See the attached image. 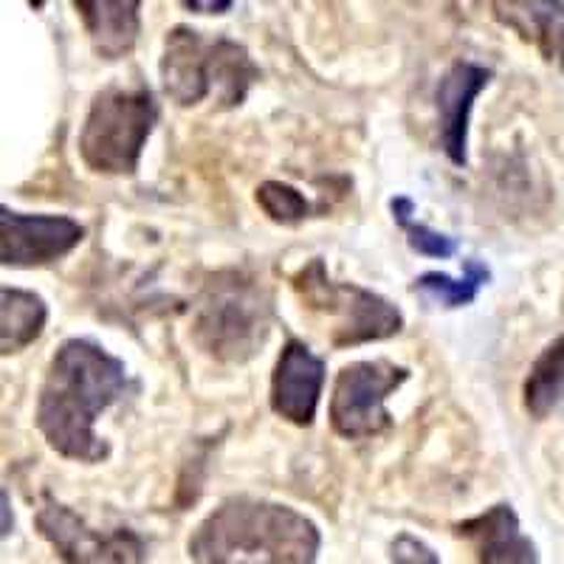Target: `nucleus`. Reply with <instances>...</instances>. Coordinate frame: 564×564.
Listing matches in <instances>:
<instances>
[{
	"label": "nucleus",
	"mask_w": 564,
	"mask_h": 564,
	"mask_svg": "<svg viewBox=\"0 0 564 564\" xmlns=\"http://www.w3.org/2000/svg\"><path fill=\"white\" fill-rule=\"evenodd\" d=\"M269 327V294L254 280L235 271L215 276L195 305L193 339L218 361H249L265 345Z\"/></svg>",
	"instance_id": "20e7f679"
},
{
	"label": "nucleus",
	"mask_w": 564,
	"mask_h": 564,
	"mask_svg": "<svg viewBox=\"0 0 564 564\" xmlns=\"http://www.w3.org/2000/svg\"><path fill=\"white\" fill-rule=\"evenodd\" d=\"M491 280V271L488 265H482L480 260H466V274L460 280L449 274H437L430 271L415 280V291L426 294L430 300L441 302L443 308H463V305H471L480 294V289Z\"/></svg>",
	"instance_id": "f3484780"
},
{
	"label": "nucleus",
	"mask_w": 564,
	"mask_h": 564,
	"mask_svg": "<svg viewBox=\"0 0 564 564\" xmlns=\"http://www.w3.org/2000/svg\"><path fill=\"white\" fill-rule=\"evenodd\" d=\"M29 3H32L34 9H40V7H45V0H29Z\"/></svg>",
	"instance_id": "4be33fe9"
},
{
	"label": "nucleus",
	"mask_w": 564,
	"mask_h": 564,
	"mask_svg": "<svg viewBox=\"0 0 564 564\" xmlns=\"http://www.w3.org/2000/svg\"><path fill=\"white\" fill-rule=\"evenodd\" d=\"M455 533L471 545L477 564H539L536 545L525 536L520 517L508 502L457 522Z\"/></svg>",
	"instance_id": "f8f14e48"
},
{
	"label": "nucleus",
	"mask_w": 564,
	"mask_h": 564,
	"mask_svg": "<svg viewBox=\"0 0 564 564\" xmlns=\"http://www.w3.org/2000/svg\"><path fill=\"white\" fill-rule=\"evenodd\" d=\"M488 9L564 74V0H488Z\"/></svg>",
	"instance_id": "ddd939ff"
},
{
	"label": "nucleus",
	"mask_w": 564,
	"mask_h": 564,
	"mask_svg": "<svg viewBox=\"0 0 564 564\" xmlns=\"http://www.w3.org/2000/svg\"><path fill=\"white\" fill-rule=\"evenodd\" d=\"M491 83V70L477 63H455L437 85V130L441 148L455 167L468 164V119L475 99Z\"/></svg>",
	"instance_id": "9b49d317"
},
{
	"label": "nucleus",
	"mask_w": 564,
	"mask_h": 564,
	"mask_svg": "<svg viewBox=\"0 0 564 564\" xmlns=\"http://www.w3.org/2000/svg\"><path fill=\"white\" fill-rule=\"evenodd\" d=\"M296 296L314 314L334 319L330 345L352 347L365 341H381L404 327L401 311L384 296L359 289L352 282H334L322 260H311L291 276Z\"/></svg>",
	"instance_id": "423d86ee"
},
{
	"label": "nucleus",
	"mask_w": 564,
	"mask_h": 564,
	"mask_svg": "<svg viewBox=\"0 0 564 564\" xmlns=\"http://www.w3.org/2000/svg\"><path fill=\"white\" fill-rule=\"evenodd\" d=\"M390 551H392V564H441L437 553L432 551L426 542L412 536V533H401V536H395Z\"/></svg>",
	"instance_id": "aec40b11"
},
{
	"label": "nucleus",
	"mask_w": 564,
	"mask_h": 564,
	"mask_svg": "<svg viewBox=\"0 0 564 564\" xmlns=\"http://www.w3.org/2000/svg\"><path fill=\"white\" fill-rule=\"evenodd\" d=\"M40 536L57 551L65 564H144L148 542L130 528L119 531H94L79 513L68 506L45 500L34 517Z\"/></svg>",
	"instance_id": "6e6552de"
},
{
	"label": "nucleus",
	"mask_w": 564,
	"mask_h": 564,
	"mask_svg": "<svg viewBox=\"0 0 564 564\" xmlns=\"http://www.w3.org/2000/svg\"><path fill=\"white\" fill-rule=\"evenodd\" d=\"M257 204H260V209L274 224L282 226L300 224V220L308 218L311 212V204L305 200V195L296 186L282 184V181H265V184H260V189H257Z\"/></svg>",
	"instance_id": "6ab92c4d"
},
{
	"label": "nucleus",
	"mask_w": 564,
	"mask_h": 564,
	"mask_svg": "<svg viewBox=\"0 0 564 564\" xmlns=\"http://www.w3.org/2000/svg\"><path fill=\"white\" fill-rule=\"evenodd\" d=\"M260 79V68L243 45L226 37H204L189 26H175L164 40L161 85L181 108L215 99L220 108H238Z\"/></svg>",
	"instance_id": "7ed1b4c3"
},
{
	"label": "nucleus",
	"mask_w": 564,
	"mask_h": 564,
	"mask_svg": "<svg viewBox=\"0 0 564 564\" xmlns=\"http://www.w3.org/2000/svg\"><path fill=\"white\" fill-rule=\"evenodd\" d=\"M45 322H48V308H45L43 296L20 289L0 291V347H3V356L26 350L32 341H37Z\"/></svg>",
	"instance_id": "2eb2a0df"
},
{
	"label": "nucleus",
	"mask_w": 564,
	"mask_h": 564,
	"mask_svg": "<svg viewBox=\"0 0 564 564\" xmlns=\"http://www.w3.org/2000/svg\"><path fill=\"white\" fill-rule=\"evenodd\" d=\"M85 229L68 215H23L0 209V260L12 269H37L70 254Z\"/></svg>",
	"instance_id": "1a4fd4ad"
},
{
	"label": "nucleus",
	"mask_w": 564,
	"mask_h": 564,
	"mask_svg": "<svg viewBox=\"0 0 564 564\" xmlns=\"http://www.w3.org/2000/svg\"><path fill=\"white\" fill-rule=\"evenodd\" d=\"M410 215H412L410 198L392 200V218H395V224L406 231V240H410V246L417 251V254L437 257V260H449V257H455V251H457L455 238H449V235H441V231L430 229L426 224H415Z\"/></svg>",
	"instance_id": "a211bd4d"
},
{
	"label": "nucleus",
	"mask_w": 564,
	"mask_h": 564,
	"mask_svg": "<svg viewBox=\"0 0 564 564\" xmlns=\"http://www.w3.org/2000/svg\"><path fill=\"white\" fill-rule=\"evenodd\" d=\"M325 387V361L308 345L291 339L271 376V410L294 426H311Z\"/></svg>",
	"instance_id": "9d476101"
},
{
	"label": "nucleus",
	"mask_w": 564,
	"mask_h": 564,
	"mask_svg": "<svg viewBox=\"0 0 564 564\" xmlns=\"http://www.w3.org/2000/svg\"><path fill=\"white\" fill-rule=\"evenodd\" d=\"M128 390L124 365L88 339H68L48 361L37 398V430L57 455L102 463L110 455L97 421Z\"/></svg>",
	"instance_id": "f257e3e1"
},
{
	"label": "nucleus",
	"mask_w": 564,
	"mask_h": 564,
	"mask_svg": "<svg viewBox=\"0 0 564 564\" xmlns=\"http://www.w3.org/2000/svg\"><path fill=\"white\" fill-rule=\"evenodd\" d=\"M184 3L198 14H224L235 7V0H184Z\"/></svg>",
	"instance_id": "412c9836"
},
{
	"label": "nucleus",
	"mask_w": 564,
	"mask_h": 564,
	"mask_svg": "<svg viewBox=\"0 0 564 564\" xmlns=\"http://www.w3.org/2000/svg\"><path fill=\"white\" fill-rule=\"evenodd\" d=\"M90 45L102 59H122L139 43L141 0H74Z\"/></svg>",
	"instance_id": "4468645a"
},
{
	"label": "nucleus",
	"mask_w": 564,
	"mask_h": 564,
	"mask_svg": "<svg viewBox=\"0 0 564 564\" xmlns=\"http://www.w3.org/2000/svg\"><path fill=\"white\" fill-rule=\"evenodd\" d=\"M195 564H316L319 528L291 506L231 497L189 536Z\"/></svg>",
	"instance_id": "f03ea898"
},
{
	"label": "nucleus",
	"mask_w": 564,
	"mask_h": 564,
	"mask_svg": "<svg viewBox=\"0 0 564 564\" xmlns=\"http://www.w3.org/2000/svg\"><path fill=\"white\" fill-rule=\"evenodd\" d=\"M522 398L533 417L551 415L564 401V334L533 361L525 387H522Z\"/></svg>",
	"instance_id": "dca6fc26"
},
{
	"label": "nucleus",
	"mask_w": 564,
	"mask_h": 564,
	"mask_svg": "<svg viewBox=\"0 0 564 564\" xmlns=\"http://www.w3.org/2000/svg\"><path fill=\"white\" fill-rule=\"evenodd\" d=\"M410 379V370L392 361H352L341 367L330 395V426L345 441H367L392 426L387 398Z\"/></svg>",
	"instance_id": "0eeeda50"
},
{
	"label": "nucleus",
	"mask_w": 564,
	"mask_h": 564,
	"mask_svg": "<svg viewBox=\"0 0 564 564\" xmlns=\"http://www.w3.org/2000/svg\"><path fill=\"white\" fill-rule=\"evenodd\" d=\"M159 119L148 88H105L90 102L79 133L85 167L99 175H133Z\"/></svg>",
	"instance_id": "39448f33"
}]
</instances>
